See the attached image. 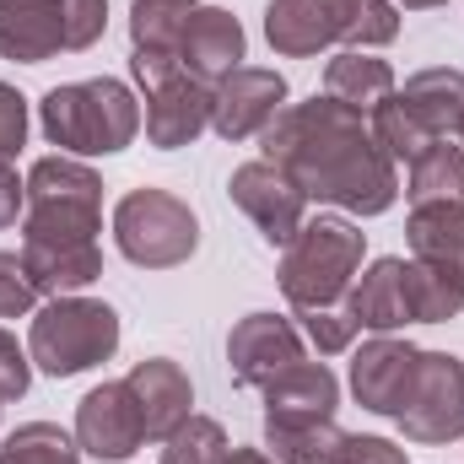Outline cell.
I'll return each mask as SVG.
<instances>
[{
    "label": "cell",
    "instance_id": "obj_7",
    "mask_svg": "<svg viewBox=\"0 0 464 464\" xmlns=\"http://www.w3.org/2000/svg\"><path fill=\"white\" fill-rule=\"evenodd\" d=\"M114 243L140 270H173L200 248V222L173 189H130L114 206Z\"/></svg>",
    "mask_w": 464,
    "mask_h": 464
},
{
    "label": "cell",
    "instance_id": "obj_10",
    "mask_svg": "<svg viewBox=\"0 0 464 464\" xmlns=\"http://www.w3.org/2000/svg\"><path fill=\"white\" fill-rule=\"evenodd\" d=\"M297 362H303V330L292 319H281V314H248V319L232 324V335H227L232 383L265 389V383H276Z\"/></svg>",
    "mask_w": 464,
    "mask_h": 464
},
{
    "label": "cell",
    "instance_id": "obj_37",
    "mask_svg": "<svg viewBox=\"0 0 464 464\" xmlns=\"http://www.w3.org/2000/svg\"><path fill=\"white\" fill-rule=\"evenodd\" d=\"M22 211H27V179H16L11 162H0V232L16 227Z\"/></svg>",
    "mask_w": 464,
    "mask_h": 464
},
{
    "label": "cell",
    "instance_id": "obj_34",
    "mask_svg": "<svg viewBox=\"0 0 464 464\" xmlns=\"http://www.w3.org/2000/svg\"><path fill=\"white\" fill-rule=\"evenodd\" d=\"M27 146V98L0 82V162H11Z\"/></svg>",
    "mask_w": 464,
    "mask_h": 464
},
{
    "label": "cell",
    "instance_id": "obj_15",
    "mask_svg": "<svg viewBox=\"0 0 464 464\" xmlns=\"http://www.w3.org/2000/svg\"><path fill=\"white\" fill-rule=\"evenodd\" d=\"M259 394H265V427H308V421H330L335 416L341 378L324 362H297L276 383H265Z\"/></svg>",
    "mask_w": 464,
    "mask_h": 464
},
{
    "label": "cell",
    "instance_id": "obj_36",
    "mask_svg": "<svg viewBox=\"0 0 464 464\" xmlns=\"http://www.w3.org/2000/svg\"><path fill=\"white\" fill-rule=\"evenodd\" d=\"M335 464H411V459H405V449H394L389 438H351L346 432Z\"/></svg>",
    "mask_w": 464,
    "mask_h": 464
},
{
    "label": "cell",
    "instance_id": "obj_12",
    "mask_svg": "<svg viewBox=\"0 0 464 464\" xmlns=\"http://www.w3.org/2000/svg\"><path fill=\"white\" fill-rule=\"evenodd\" d=\"M76 443L92 459H130L140 443H151L146 438V421H140V405H135V394H130L124 378L98 383L76 405Z\"/></svg>",
    "mask_w": 464,
    "mask_h": 464
},
{
    "label": "cell",
    "instance_id": "obj_30",
    "mask_svg": "<svg viewBox=\"0 0 464 464\" xmlns=\"http://www.w3.org/2000/svg\"><path fill=\"white\" fill-rule=\"evenodd\" d=\"M411 286H416V324H449L464 314V286L449 281L443 270L411 259Z\"/></svg>",
    "mask_w": 464,
    "mask_h": 464
},
{
    "label": "cell",
    "instance_id": "obj_18",
    "mask_svg": "<svg viewBox=\"0 0 464 464\" xmlns=\"http://www.w3.org/2000/svg\"><path fill=\"white\" fill-rule=\"evenodd\" d=\"M140 124H146V140L162 146V151L189 146L200 130H211V87L179 71L168 87L146 92V114H140Z\"/></svg>",
    "mask_w": 464,
    "mask_h": 464
},
{
    "label": "cell",
    "instance_id": "obj_21",
    "mask_svg": "<svg viewBox=\"0 0 464 464\" xmlns=\"http://www.w3.org/2000/svg\"><path fill=\"white\" fill-rule=\"evenodd\" d=\"M22 265L44 297H71L103 276V248L98 243H22Z\"/></svg>",
    "mask_w": 464,
    "mask_h": 464
},
{
    "label": "cell",
    "instance_id": "obj_20",
    "mask_svg": "<svg viewBox=\"0 0 464 464\" xmlns=\"http://www.w3.org/2000/svg\"><path fill=\"white\" fill-rule=\"evenodd\" d=\"M400 103L427 140H449L454 130H464V71H454V65L416 71L400 87Z\"/></svg>",
    "mask_w": 464,
    "mask_h": 464
},
{
    "label": "cell",
    "instance_id": "obj_8",
    "mask_svg": "<svg viewBox=\"0 0 464 464\" xmlns=\"http://www.w3.org/2000/svg\"><path fill=\"white\" fill-rule=\"evenodd\" d=\"M400 432L411 443H454L464 438V362L449 351H421L416 383L400 405Z\"/></svg>",
    "mask_w": 464,
    "mask_h": 464
},
{
    "label": "cell",
    "instance_id": "obj_22",
    "mask_svg": "<svg viewBox=\"0 0 464 464\" xmlns=\"http://www.w3.org/2000/svg\"><path fill=\"white\" fill-rule=\"evenodd\" d=\"M411 259L464 286V206H411Z\"/></svg>",
    "mask_w": 464,
    "mask_h": 464
},
{
    "label": "cell",
    "instance_id": "obj_31",
    "mask_svg": "<svg viewBox=\"0 0 464 464\" xmlns=\"http://www.w3.org/2000/svg\"><path fill=\"white\" fill-rule=\"evenodd\" d=\"M297 319H303V335L319 346V356H341L356 341V319H351L346 303H335V308H303Z\"/></svg>",
    "mask_w": 464,
    "mask_h": 464
},
{
    "label": "cell",
    "instance_id": "obj_9",
    "mask_svg": "<svg viewBox=\"0 0 464 464\" xmlns=\"http://www.w3.org/2000/svg\"><path fill=\"white\" fill-rule=\"evenodd\" d=\"M227 195H232V206L259 227V237L276 243V248H286V243L297 237V227L308 222V195H303L276 162H265V157L232 168Z\"/></svg>",
    "mask_w": 464,
    "mask_h": 464
},
{
    "label": "cell",
    "instance_id": "obj_39",
    "mask_svg": "<svg viewBox=\"0 0 464 464\" xmlns=\"http://www.w3.org/2000/svg\"><path fill=\"white\" fill-rule=\"evenodd\" d=\"M394 5H405V11H432V5H449V0H394Z\"/></svg>",
    "mask_w": 464,
    "mask_h": 464
},
{
    "label": "cell",
    "instance_id": "obj_32",
    "mask_svg": "<svg viewBox=\"0 0 464 464\" xmlns=\"http://www.w3.org/2000/svg\"><path fill=\"white\" fill-rule=\"evenodd\" d=\"M60 22H65V54H82L103 38L109 0H60Z\"/></svg>",
    "mask_w": 464,
    "mask_h": 464
},
{
    "label": "cell",
    "instance_id": "obj_5",
    "mask_svg": "<svg viewBox=\"0 0 464 464\" xmlns=\"http://www.w3.org/2000/svg\"><path fill=\"white\" fill-rule=\"evenodd\" d=\"M367 237L362 227H351L346 217H308L297 237L281 248V292L286 303L303 308H335L346 303L351 281L362 270Z\"/></svg>",
    "mask_w": 464,
    "mask_h": 464
},
{
    "label": "cell",
    "instance_id": "obj_29",
    "mask_svg": "<svg viewBox=\"0 0 464 464\" xmlns=\"http://www.w3.org/2000/svg\"><path fill=\"white\" fill-rule=\"evenodd\" d=\"M222 454H227V432L211 416H189L162 438V464H222Z\"/></svg>",
    "mask_w": 464,
    "mask_h": 464
},
{
    "label": "cell",
    "instance_id": "obj_4",
    "mask_svg": "<svg viewBox=\"0 0 464 464\" xmlns=\"http://www.w3.org/2000/svg\"><path fill=\"white\" fill-rule=\"evenodd\" d=\"M103 227V179L82 157H38L27 168L22 243H98Z\"/></svg>",
    "mask_w": 464,
    "mask_h": 464
},
{
    "label": "cell",
    "instance_id": "obj_24",
    "mask_svg": "<svg viewBox=\"0 0 464 464\" xmlns=\"http://www.w3.org/2000/svg\"><path fill=\"white\" fill-rule=\"evenodd\" d=\"M195 11H200V0H135V11H130V44H135V54L179 60V44H184Z\"/></svg>",
    "mask_w": 464,
    "mask_h": 464
},
{
    "label": "cell",
    "instance_id": "obj_17",
    "mask_svg": "<svg viewBox=\"0 0 464 464\" xmlns=\"http://www.w3.org/2000/svg\"><path fill=\"white\" fill-rule=\"evenodd\" d=\"M179 65H184V76H195L206 87L227 82L243 65V22L232 11H222V5H200L189 16L184 44H179Z\"/></svg>",
    "mask_w": 464,
    "mask_h": 464
},
{
    "label": "cell",
    "instance_id": "obj_14",
    "mask_svg": "<svg viewBox=\"0 0 464 464\" xmlns=\"http://www.w3.org/2000/svg\"><path fill=\"white\" fill-rule=\"evenodd\" d=\"M416 367H421V351L411 341L372 335L351 356V394H356V405H367L378 416H400V405H405V394L416 383Z\"/></svg>",
    "mask_w": 464,
    "mask_h": 464
},
{
    "label": "cell",
    "instance_id": "obj_3",
    "mask_svg": "<svg viewBox=\"0 0 464 464\" xmlns=\"http://www.w3.org/2000/svg\"><path fill=\"white\" fill-rule=\"evenodd\" d=\"M38 124L65 157H109V151H124L140 135V103L114 76L65 82V87L44 92Z\"/></svg>",
    "mask_w": 464,
    "mask_h": 464
},
{
    "label": "cell",
    "instance_id": "obj_27",
    "mask_svg": "<svg viewBox=\"0 0 464 464\" xmlns=\"http://www.w3.org/2000/svg\"><path fill=\"white\" fill-rule=\"evenodd\" d=\"M0 464H82V443L54 421H27L5 438Z\"/></svg>",
    "mask_w": 464,
    "mask_h": 464
},
{
    "label": "cell",
    "instance_id": "obj_40",
    "mask_svg": "<svg viewBox=\"0 0 464 464\" xmlns=\"http://www.w3.org/2000/svg\"><path fill=\"white\" fill-rule=\"evenodd\" d=\"M0 405H5V400H0Z\"/></svg>",
    "mask_w": 464,
    "mask_h": 464
},
{
    "label": "cell",
    "instance_id": "obj_16",
    "mask_svg": "<svg viewBox=\"0 0 464 464\" xmlns=\"http://www.w3.org/2000/svg\"><path fill=\"white\" fill-rule=\"evenodd\" d=\"M130 394H135V405H140V421H146V438L151 443H162L173 427H184L195 411V389H189V372L173 362V356H146V362H135L130 367Z\"/></svg>",
    "mask_w": 464,
    "mask_h": 464
},
{
    "label": "cell",
    "instance_id": "obj_23",
    "mask_svg": "<svg viewBox=\"0 0 464 464\" xmlns=\"http://www.w3.org/2000/svg\"><path fill=\"white\" fill-rule=\"evenodd\" d=\"M324 98L346 103L356 114H372L383 98H394V71H389V60H378L367 49H346L324 65Z\"/></svg>",
    "mask_w": 464,
    "mask_h": 464
},
{
    "label": "cell",
    "instance_id": "obj_6",
    "mask_svg": "<svg viewBox=\"0 0 464 464\" xmlns=\"http://www.w3.org/2000/svg\"><path fill=\"white\" fill-rule=\"evenodd\" d=\"M119 351V314L98 297H49L33 314V335H27V356L33 367H44L49 378H76L98 362H109Z\"/></svg>",
    "mask_w": 464,
    "mask_h": 464
},
{
    "label": "cell",
    "instance_id": "obj_19",
    "mask_svg": "<svg viewBox=\"0 0 464 464\" xmlns=\"http://www.w3.org/2000/svg\"><path fill=\"white\" fill-rule=\"evenodd\" d=\"M65 54L60 0H0V60L44 65Z\"/></svg>",
    "mask_w": 464,
    "mask_h": 464
},
{
    "label": "cell",
    "instance_id": "obj_35",
    "mask_svg": "<svg viewBox=\"0 0 464 464\" xmlns=\"http://www.w3.org/2000/svg\"><path fill=\"white\" fill-rule=\"evenodd\" d=\"M33 383V356L0 330V400H22Z\"/></svg>",
    "mask_w": 464,
    "mask_h": 464
},
{
    "label": "cell",
    "instance_id": "obj_13",
    "mask_svg": "<svg viewBox=\"0 0 464 464\" xmlns=\"http://www.w3.org/2000/svg\"><path fill=\"white\" fill-rule=\"evenodd\" d=\"M346 308L356 330L372 335H394L405 324H416V286H411V259H372L367 270H356L346 292Z\"/></svg>",
    "mask_w": 464,
    "mask_h": 464
},
{
    "label": "cell",
    "instance_id": "obj_1",
    "mask_svg": "<svg viewBox=\"0 0 464 464\" xmlns=\"http://www.w3.org/2000/svg\"><path fill=\"white\" fill-rule=\"evenodd\" d=\"M259 140H265V162H276L319 206H341L351 217H378L400 195V168L378 146L367 114H356L335 98L281 109Z\"/></svg>",
    "mask_w": 464,
    "mask_h": 464
},
{
    "label": "cell",
    "instance_id": "obj_11",
    "mask_svg": "<svg viewBox=\"0 0 464 464\" xmlns=\"http://www.w3.org/2000/svg\"><path fill=\"white\" fill-rule=\"evenodd\" d=\"M286 103V76L265 65H237L227 82L211 87V130L222 140H248L265 135Z\"/></svg>",
    "mask_w": 464,
    "mask_h": 464
},
{
    "label": "cell",
    "instance_id": "obj_26",
    "mask_svg": "<svg viewBox=\"0 0 464 464\" xmlns=\"http://www.w3.org/2000/svg\"><path fill=\"white\" fill-rule=\"evenodd\" d=\"M265 443H270L276 464H335L346 432L330 416V421H308V427H265Z\"/></svg>",
    "mask_w": 464,
    "mask_h": 464
},
{
    "label": "cell",
    "instance_id": "obj_38",
    "mask_svg": "<svg viewBox=\"0 0 464 464\" xmlns=\"http://www.w3.org/2000/svg\"><path fill=\"white\" fill-rule=\"evenodd\" d=\"M222 464H276V459H270V454H259V449H227Z\"/></svg>",
    "mask_w": 464,
    "mask_h": 464
},
{
    "label": "cell",
    "instance_id": "obj_28",
    "mask_svg": "<svg viewBox=\"0 0 464 464\" xmlns=\"http://www.w3.org/2000/svg\"><path fill=\"white\" fill-rule=\"evenodd\" d=\"M367 124H372L378 146H383V151L394 157V168H400V162L411 168V162H416V157H421V151L432 146V140H427V135L416 130V119L405 114V103H400V87H394V98H383V103H378V109L367 114Z\"/></svg>",
    "mask_w": 464,
    "mask_h": 464
},
{
    "label": "cell",
    "instance_id": "obj_2",
    "mask_svg": "<svg viewBox=\"0 0 464 464\" xmlns=\"http://www.w3.org/2000/svg\"><path fill=\"white\" fill-rule=\"evenodd\" d=\"M265 38L276 54H319L330 44L346 49H383L400 38V5L394 0H270Z\"/></svg>",
    "mask_w": 464,
    "mask_h": 464
},
{
    "label": "cell",
    "instance_id": "obj_25",
    "mask_svg": "<svg viewBox=\"0 0 464 464\" xmlns=\"http://www.w3.org/2000/svg\"><path fill=\"white\" fill-rule=\"evenodd\" d=\"M411 206H464V146L432 140L411 162Z\"/></svg>",
    "mask_w": 464,
    "mask_h": 464
},
{
    "label": "cell",
    "instance_id": "obj_33",
    "mask_svg": "<svg viewBox=\"0 0 464 464\" xmlns=\"http://www.w3.org/2000/svg\"><path fill=\"white\" fill-rule=\"evenodd\" d=\"M38 281L27 276V265H22V254H0V319H22V314H33L38 308Z\"/></svg>",
    "mask_w": 464,
    "mask_h": 464
}]
</instances>
